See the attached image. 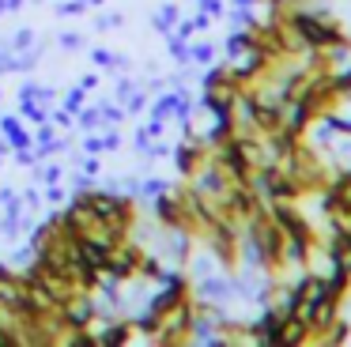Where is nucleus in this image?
<instances>
[{
  "instance_id": "nucleus-1",
  "label": "nucleus",
  "mask_w": 351,
  "mask_h": 347,
  "mask_svg": "<svg viewBox=\"0 0 351 347\" xmlns=\"http://www.w3.org/2000/svg\"><path fill=\"white\" fill-rule=\"evenodd\" d=\"M80 200L95 211V219H99L106 230H114V234H121V238H125L129 219H132V208H129L125 196H114V193H80Z\"/></svg>"
},
{
  "instance_id": "nucleus-2",
  "label": "nucleus",
  "mask_w": 351,
  "mask_h": 347,
  "mask_svg": "<svg viewBox=\"0 0 351 347\" xmlns=\"http://www.w3.org/2000/svg\"><path fill=\"white\" fill-rule=\"evenodd\" d=\"M99 344H121V339H129V324H114V328H106V332H99Z\"/></svg>"
}]
</instances>
